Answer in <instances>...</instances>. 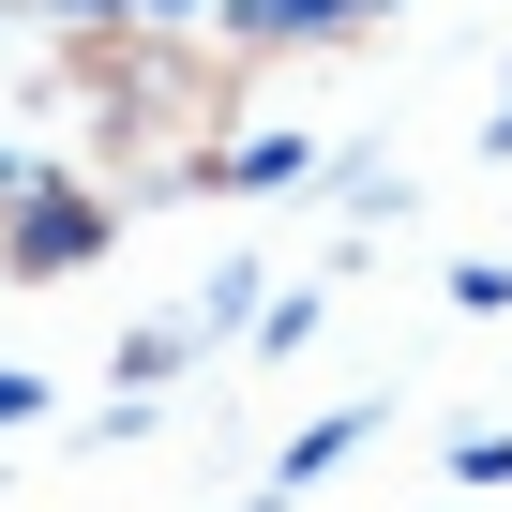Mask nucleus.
Here are the masks:
<instances>
[{"mask_svg":"<svg viewBox=\"0 0 512 512\" xmlns=\"http://www.w3.org/2000/svg\"><path fill=\"white\" fill-rule=\"evenodd\" d=\"M362 437H377V407H332L317 437H287V467H272V497H302V482H332V467H347Z\"/></svg>","mask_w":512,"mask_h":512,"instance_id":"1","label":"nucleus"}]
</instances>
